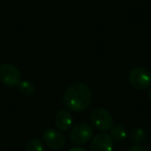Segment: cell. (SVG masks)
<instances>
[{"label":"cell","instance_id":"6da1fadb","mask_svg":"<svg viewBox=\"0 0 151 151\" xmlns=\"http://www.w3.org/2000/svg\"><path fill=\"white\" fill-rule=\"evenodd\" d=\"M92 91L84 83H75L66 89L63 96V103L67 109L73 112H82L91 105Z\"/></svg>","mask_w":151,"mask_h":151},{"label":"cell","instance_id":"7a4b0ae2","mask_svg":"<svg viewBox=\"0 0 151 151\" xmlns=\"http://www.w3.org/2000/svg\"><path fill=\"white\" fill-rule=\"evenodd\" d=\"M128 81L134 88L144 90L151 85V73L148 69L142 66L134 67L129 71Z\"/></svg>","mask_w":151,"mask_h":151},{"label":"cell","instance_id":"3957f363","mask_svg":"<svg viewBox=\"0 0 151 151\" xmlns=\"http://www.w3.org/2000/svg\"><path fill=\"white\" fill-rule=\"evenodd\" d=\"M0 81L5 86H18L21 82V73L14 64L4 63L0 66Z\"/></svg>","mask_w":151,"mask_h":151},{"label":"cell","instance_id":"277c9868","mask_svg":"<svg viewBox=\"0 0 151 151\" xmlns=\"http://www.w3.org/2000/svg\"><path fill=\"white\" fill-rule=\"evenodd\" d=\"M92 127L85 122H80V123H77L73 126L70 134H69V138H70L71 142L75 144L84 145L90 141V139L92 138Z\"/></svg>","mask_w":151,"mask_h":151},{"label":"cell","instance_id":"5b68a950","mask_svg":"<svg viewBox=\"0 0 151 151\" xmlns=\"http://www.w3.org/2000/svg\"><path fill=\"white\" fill-rule=\"evenodd\" d=\"M91 122L95 128L99 130L110 129L113 125V118L109 111L104 108H95L91 112Z\"/></svg>","mask_w":151,"mask_h":151},{"label":"cell","instance_id":"8992f818","mask_svg":"<svg viewBox=\"0 0 151 151\" xmlns=\"http://www.w3.org/2000/svg\"><path fill=\"white\" fill-rule=\"evenodd\" d=\"M42 139L45 143L54 150L61 149L65 145L64 134L55 128H47L42 134Z\"/></svg>","mask_w":151,"mask_h":151},{"label":"cell","instance_id":"52a82bcc","mask_svg":"<svg viewBox=\"0 0 151 151\" xmlns=\"http://www.w3.org/2000/svg\"><path fill=\"white\" fill-rule=\"evenodd\" d=\"M91 151H112L113 150V139L109 134L101 132L97 134L92 139L90 145Z\"/></svg>","mask_w":151,"mask_h":151},{"label":"cell","instance_id":"ba28073f","mask_svg":"<svg viewBox=\"0 0 151 151\" xmlns=\"http://www.w3.org/2000/svg\"><path fill=\"white\" fill-rule=\"evenodd\" d=\"M55 124L57 128L60 130H67L73 124V116L69 111L65 109H61L57 112L55 116Z\"/></svg>","mask_w":151,"mask_h":151},{"label":"cell","instance_id":"9c48e42d","mask_svg":"<svg viewBox=\"0 0 151 151\" xmlns=\"http://www.w3.org/2000/svg\"><path fill=\"white\" fill-rule=\"evenodd\" d=\"M110 136L113 139V141H117V142H121L126 138V129L122 124H113L112 127L110 128Z\"/></svg>","mask_w":151,"mask_h":151},{"label":"cell","instance_id":"30bf717a","mask_svg":"<svg viewBox=\"0 0 151 151\" xmlns=\"http://www.w3.org/2000/svg\"><path fill=\"white\" fill-rule=\"evenodd\" d=\"M130 140L132 142L136 143V144H141L145 141L146 139V134H145V130L142 129L140 127H136L130 132L129 134Z\"/></svg>","mask_w":151,"mask_h":151},{"label":"cell","instance_id":"8fae6325","mask_svg":"<svg viewBox=\"0 0 151 151\" xmlns=\"http://www.w3.org/2000/svg\"><path fill=\"white\" fill-rule=\"evenodd\" d=\"M18 86H19L20 92L24 95H32L34 93V85L30 81L28 80L21 81Z\"/></svg>","mask_w":151,"mask_h":151},{"label":"cell","instance_id":"7c38bea8","mask_svg":"<svg viewBox=\"0 0 151 151\" xmlns=\"http://www.w3.org/2000/svg\"><path fill=\"white\" fill-rule=\"evenodd\" d=\"M25 151H44V145L38 139H32L26 144Z\"/></svg>","mask_w":151,"mask_h":151},{"label":"cell","instance_id":"4fadbf2b","mask_svg":"<svg viewBox=\"0 0 151 151\" xmlns=\"http://www.w3.org/2000/svg\"><path fill=\"white\" fill-rule=\"evenodd\" d=\"M128 151H149V150L146 148V147L141 146V145H139V144H136L134 146L130 147V149Z\"/></svg>","mask_w":151,"mask_h":151},{"label":"cell","instance_id":"5bb4252c","mask_svg":"<svg viewBox=\"0 0 151 151\" xmlns=\"http://www.w3.org/2000/svg\"><path fill=\"white\" fill-rule=\"evenodd\" d=\"M69 151H86L85 149L81 148V147H73V148H71Z\"/></svg>","mask_w":151,"mask_h":151},{"label":"cell","instance_id":"9a60e30c","mask_svg":"<svg viewBox=\"0 0 151 151\" xmlns=\"http://www.w3.org/2000/svg\"><path fill=\"white\" fill-rule=\"evenodd\" d=\"M149 97H150V99H151V89H150V92H149Z\"/></svg>","mask_w":151,"mask_h":151}]
</instances>
